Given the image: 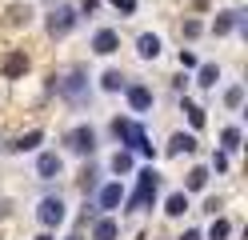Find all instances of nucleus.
Wrapping results in <instances>:
<instances>
[{
    "label": "nucleus",
    "mask_w": 248,
    "mask_h": 240,
    "mask_svg": "<svg viewBox=\"0 0 248 240\" xmlns=\"http://www.w3.org/2000/svg\"><path fill=\"white\" fill-rule=\"evenodd\" d=\"M156 188H160V172L156 168H144L140 180H136V192L128 196V212H140L144 204H152V200H156Z\"/></svg>",
    "instance_id": "1"
},
{
    "label": "nucleus",
    "mask_w": 248,
    "mask_h": 240,
    "mask_svg": "<svg viewBox=\"0 0 248 240\" xmlns=\"http://www.w3.org/2000/svg\"><path fill=\"white\" fill-rule=\"evenodd\" d=\"M112 132H116L124 144H128V148L152 156V144H148V136H144V128H140V124H132V120H112Z\"/></svg>",
    "instance_id": "2"
},
{
    "label": "nucleus",
    "mask_w": 248,
    "mask_h": 240,
    "mask_svg": "<svg viewBox=\"0 0 248 240\" xmlns=\"http://www.w3.org/2000/svg\"><path fill=\"white\" fill-rule=\"evenodd\" d=\"M72 24H76V12H72L68 4H56V8L48 12V32H52V36H64V32H72Z\"/></svg>",
    "instance_id": "3"
},
{
    "label": "nucleus",
    "mask_w": 248,
    "mask_h": 240,
    "mask_svg": "<svg viewBox=\"0 0 248 240\" xmlns=\"http://www.w3.org/2000/svg\"><path fill=\"white\" fill-rule=\"evenodd\" d=\"M64 144H68L72 152H80V156H88L92 148H96V132H92L88 124H80V128H72V132H68V140H64Z\"/></svg>",
    "instance_id": "4"
},
{
    "label": "nucleus",
    "mask_w": 248,
    "mask_h": 240,
    "mask_svg": "<svg viewBox=\"0 0 248 240\" xmlns=\"http://www.w3.org/2000/svg\"><path fill=\"white\" fill-rule=\"evenodd\" d=\"M36 216H40V224H48V228L60 224V220H64V200H60V196H44L40 208H36Z\"/></svg>",
    "instance_id": "5"
},
{
    "label": "nucleus",
    "mask_w": 248,
    "mask_h": 240,
    "mask_svg": "<svg viewBox=\"0 0 248 240\" xmlns=\"http://www.w3.org/2000/svg\"><path fill=\"white\" fill-rule=\"evenodd\" d=\"M116 48H120V36H116L112 28H100L96 36H92V52H100V56H112Z\"/></svg>",
    "instance_id": "6"
},
{
    "label": "nucleus",
    "mask_w": 248,
    "mask_h": 240,
    "mask_svg": "<svg viewBox=\"0 0 248 240\" xmlns=\"http://www.w3.org/2000/svg\"><path fill=\"white\" fill-rule=\"evenodd\" d=\"M60 92H64V96H72V100H80V92H84V72L80 68H72L64 80H60V84H56Z\"/></svg>",
    "instance_id": "7"
},
{
    "label": "nucleus",
    "mask_w": 248,
    "mask_h": 240,
    "mask_svg": "<svg viewBox=\"0 0 248 240\" xmlns=\"http://www.w3.org/2000/svg\"><path fill=\"white\" fill-rule=\"evenodd\" d=\"M128 104H132L136 112L152 108V88H144V84H128Z\"/></svg>",
    "instance_id": "8"
},
{
    "label": "nucleus",
    "mask_w": 248,
    "mask_h": 240,
    "mask_svg": "<svg viewBox=\"0 0 248 240\" xmlns=\"http://www.w3.org/2000/svg\"><path fill=\"white\" fill-rule=\"evenodd\" d=\"M36 172H40V180H52V176H60V156L56 152H44L36 160Z\"/></svg>",
    "instance_id": "9"
},
{
    "label": "nucleus",
    "mask_w": 248,
    "mask_h": 240,
    "mask_svg": "<svg viewBox=\"0 0 248 240\" xmlns=\"http://www.w3.org/2000/svg\"><path fill=\"white\" fill-rule=\"evenodd\" d=\"M136 52H140L144 60H156V56H160V36H152V32H144V36L136 40Z\"/></svg>",
    "instance_id": "10"
},
{
    "label": "nucleus",
    "mask_w": 248,
    "mask_h": 240,
    "mask_svg": "<svg viewBox=\"0 0 248 240\" xmlns=\"http://www.w3.org/2000/svg\"><path fill=\"white\" fill-rule=\"evenodd\" d=\"M40 140H44V132H24V136H16V140H12L8 148H12V152H32Z\"/></svg>",
    "instance_id": "11"
},
{
    "label": "nucleus",
    "mask_w": 248,
    "mask_h": 240,
    "mask_svg": "<svg viewBox=\"0 0 248 240\" xmlns=\"http://www.w3.org/2000/svg\"><path fill=\"white\" fill-rule=\"evenodd\" d=\"M236 24H240V12H220V16H216V24H212V32H216V36H224V32H232Z\"/></svg>",
    "instance_id": "12"
},
{
    "label": "nucleus",
    "mask_w": 248,
    "mask_h": 240,
    "mask_svg": "<svg viewBox=\"0 0 248 240\" xmlns=\"http://www.w3.org/2000/svg\"><path fill=\"white\" fill-rule=\"evenodd\" d=\"M192 148H196V140L184 136V132H176L172 140H168V156H180V152H192Z\"/></svg>",
    "instance_id": "13"
},
{
    "label": "nucleus",
    "mask_w": 248,
    "mask_h": 240,
    "mask_svg": "<svg viewBox=\"0 0 248 240\" xmlns=\"http://www.w3.org/2000/svg\"><path fill=\"white\" fill-rule=\"evenodd\" d=\"M20 72H28V56L24 52H12L4 60V76H20Z\"/></svg>",
    "instance_id": "14"
},
{
    "label": "nucleus",
    "mask_w": 248,
    "mask_h": 240,
    "mask_svg": "<svg viewBox=\"0 0 248 240\" xmlns=\"http://www.w3.org/2000/svg\"><path fill=\"white\" fill-rule=\"evenodd\" d=\"M164 212L168 216H184V212H188V196H184V192H172L168 204H164Z\"/></svg>",
    "instance_id": "15"
},
{
    "label": "nucleus",
    "mask_w": 248,
    "mask_h": 240,
    "mask_svg": "<svg viewBox=\"0 0 248 240\" xmlns=\"http://www.w3.org/2000/svg\"><path fill=\"white\" fill-rule=\"evenodd\" d=\"M92 240H116V220H96V228H92Z\"/></svg>",
    "instance_id": "16"
},
{
    "label": "nucleus",
    "mask_w": 248,
    "mask_h": 240,
    "mask_svg": "<svg viewBox=\"0 0 248 240\" xmlns=\"http://www.w3.org/2000/svg\"><path fill=\"white\" fill-rule=\"evenodd\" d=\"M124 200V192H120V184H108L104 192H100V208H116Z\"/></svg>",
    "instance_id": "17"
},
{
    "label": "nucleus",
    "mask_w": 248,
    "mask_h": 240,
    "mask_svg": "<svg viewBox=\"0 0 248 240\" xmlns=\"http://www.w3.org/2000/svg\"><path fill=\"white\" fill-rule=\"evenodd\" d=\"M100 84H104L108 92H120V88H124V72H116V68H108V72L100 76Z\"/></svg>",
    "instance_id": "18"
},
{
    "label": "nucleus",
    "mask_w": 248,
    "mask_h": 240,
    "mask_svg": "<svg viewBox=\"0 0 248 240\" xmlns=\"http://www.w3.org/2000/svg\"><path fill=\"white\" fill-rule=\"evenodd\" d=\"M204 184H208V168H192V172H188V188H192V192H200Z\"/></svg>",
    "instance_id": "19"
},
{
    "label": "nucleus",
    "mask_w": 248,
    "mask_h": 240,
    "mask_svg": "<svg viewBox=\"0 0 248 240\" xmlns=\"http://www.w3.org/2000/svg\"><path fill=\"white\" fill-rule=\"evenodd\" d=\"M208 240H228V220L216 216V220H212V228H208Z\"/></svg>",
    "instance_id": "20"
},
{
    "label": "nucleus",
    "mask_w": 248,
    "mask_h": 240,
    "mask_svg": "<svg viewBox=\"0 0 248 240\" xmlns=\"http://www.w3.org/2000/svg\"><path fill=\"white\" fill-rule=\"evenodd\" d=\"M216 80H220V72H216V64H204V68H200V84H204V88H212Z\"/></svg>",
    "instance_id": "21"
},
{
    "label": "nucleus",
    "mask_w": 248,
    "mask_h": 240,
    "mask_svg": "<svg viewBox=\"0 0 248 240\" xmlns=\"http://www.w3.org/2000/svg\"><path fill=\"white\" fill-rule=\"evenodd\" d=\"M132 168V152H116L112 156V172H128Z\"/></svg>",
    "instance_id": "22"
},
{
    "label": "nucleus",
    "mask_w": 248,
    "mask_h": 240,
    "mask_svg": "<svg viewBox=\"0 0 248 240\" xmlns=\"http://www.w3.org/2000/svg\"><path fill=\"white\" fill-rule=\"evenodd\" d=\"M224 148H228V152L240 148V128H224Z\"/></svg>",
    "instance_id": "23"
},
{
    "label": "nucleus",
    "mask_w": 248,
    "mask_h": 240,
    "mask_svg": "<svg viewBox=\"0 0 248 240\" xmlns=\"http://www.w3.org/2000/svg\"><path fill=\"white\" fill-rule=\"evenodd\" d=\"M184 112H188L192 128H204V108H196V104H184Z\"/></svg>",
    "instance_id": "24"
},
{
    "label": "nucleus",
    "mask_w": 248,
    "mask_h": 240,
    "mask_svg": "<svg viewBox=\"0 0 248 240\" xmlns=\"http://www.w3.org/2000/svg\"><path fill=\"white\" fill-rule=\"evenodd\" d=\"M240 100H244V88H228V92H224V104H228V108H236Z\"/></svg>",
    "instance_id": "25"
},
{
    "label": "nucleus",
    "mask_w": 248,
    "mask_h": 240,
    "mask_svg": "<svg viewBox=\"0 0 248 240\" xmlns=\"http://www.w3.org/2000/svg\"><path fill=\"white\" fill-rule=\"evenodd\" d=\"M112 8L124 12V16H132V12H136V0H112Z\"/></svg>",
    "instance_id": "26"
},
{
    "label": "nucleus",
    "mask_w": 248,
    "mask_h": 240,
    "mask_svg": "<svg viewBox=\"0 0 248 240\" xmlns=\"http://www.w3.org/2000/svg\"><path fill=\"white\" fill-rule=\"evenodd\" d=\"M212 168H216V172H224V168H228V156H224V152H216V156H212Z\"/></svg>",
    "instance_id": "27"
},
{
    "label": "nucleus",
    "mask_w": 248,
    "mask_h": 240,
    "mask_svg": "<svg viewBox=\"0 0 248 240\" xmlns=\"http://www.w3.org/2000/svg\"><path fill=\"white\" fill-rule=\"evenodd\" d=\"M180 68H196V56L192 52H180Z\"/></svg>",
    "instance_id": "28"
},
{
    "label": "nucleus",
    "mask_w": 248,
    "mask_h": 240,
    "mask_svg": "<svg viewBox=\"0 0 248 240\" xmlns=\"http://www.w3.org/2000/svg\"><path fill=\"white\" fill-rule=\"evenodd\" d=\"M184 36H200V20H188V24H184Z\"/></svg>",
    "instance_id": "29"
},
{
    "label": "nucleus",
    "mask_w": 248,
    "mask_h": 240,
    "mask_svg": "<svg viewBox=\"0 0 248 240\" xmlns=\"http://www.w3.org/2000/svg\"><path fill=\"white\" fill-rule=\"evenodd\" d=\"M176 240H204V236H200L196 228H188V232H184V236H176Z\"/></svg>",
    "instance_id": "30"
},
{
    "label": "nucleus",
    "mask_w": 248,
    "mask_h": 240,
    "mask_svg": "<svg viewBox=\"0 0 248 240\" xmlns=\"http://www.w3.org/2000/svg\"><path fill=\"white\" fill-rule=\"evenodd\" d=\"M80 12H88V16H92V12H96V0H84V4H80Z\"/></svg>",
    "instance_id": "31"
},
{
    "label": "nucleus",
    "mask_w": 248,
    "mask_h": 240,
    "mask_svg": "<svg viewBox=\"0 0 248 240\" xmlns=\"http://www.w3.org/2000/svg\"><path fill=\"white\" fill-rule=\"evenodd\" d=\"M36 240H52V236H48V232H40V236H36Z\"/></svg>",
    "instance_id": "32"
},
{
    "label": "nucleus",
    "mask_w": 248,
    "mask_h": 240,
    "mask_svg": "<svg viewBox=\"0 0 248 240\" xmlns=\"http://www.w3.org/2000/svg\"><path fill=\"white\" fill-rule=\"evenodd\" d=\"M68 240H80V236H68Z\"/></svg>",
    "instance_id": "33"
}]
</instances>
